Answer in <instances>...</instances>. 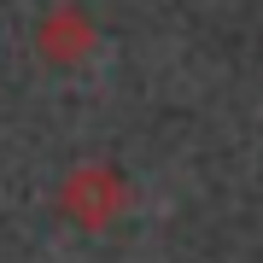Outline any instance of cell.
<instances>
[{"label": "cell", "mask_w": 263, "mask_h": 263, "mask_svg": "<svg viewBox=\"0 0 263 263\" xmlns=\"http://www.w3.org/2000/svg\"><path fill=\"white\" fill-rule=\"evenodd\" d=\"M129 205H135V187L117 164H76L59 181V216L82 234H111Z\"/></svg>", "instance_id": "1"}, {"label": "cell", "mask_w": 263, "mask_h": 263, "mask_svg": "<svg viewBox=\"0 0 263 263\" xmlns=\"http://www.w3.org/2000/svg\"><path fill=\"white\" fill-rule=\"evenodd\" d=\"M94 41H100V29H94V18L76 6V0L47 6V12H41V24H35V53L47 59V65H59V70L82 65V59L94 53Z\"/></svg>", "instance_id": "2"}]
</instances>
